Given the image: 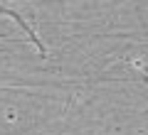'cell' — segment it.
Returning <instances> with one entry per match:
<instances>
[{
	"label": "cell",
	"instance_id": "6da1fadb",
	"mask_svg": "<svg viewBox=\"0 0 148 135\" xmlns=\"http://www.w3.org/2000/svg\"><path fill=\"white\" fill-rule=\"evenodd\" d=\"M0 15H3V17H10V20L15 22V25H20V30L25 32L27 37H30V42H32V44L37 47V52H40V57H47V49L42 47V42H40V37H37V32L32 30L30 25H27V20H25V17L20 15V12H17V10H12V7H8L5 3H0Z\"/></svg>",
	"mask_w": 148,
	"mask_h": 135
}]
</instances>
